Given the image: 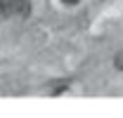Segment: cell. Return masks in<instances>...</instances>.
Listing matches in <instances>:
<instances>
[{"mask_svg": "<svg viewBox=\"0 0 123 118\" xmlns=\"http://www.w3.org/2000/svg\"><path fill=\"white\" fill-rule=\"evenodd\" d=\"M114 66H116L118 71H123V50L116 54V57H114Z\"/></svg>", "mask_w": 123, "mask_h": 118, "instance_id": "cell-2", "label": "cell"}, {"mask_svg": "<svg viewBox=\"0 0 123 118\" xmlns=\"http://www.w3.org/2000/svg\"><path fill=\"white\" fill-rule=\"evenodd\" d=\"M64 5H76V2H80V0H62Z\"/></svg>", "mask_w": 123, "mask_h": 118, "instance_id": "cell-3", "label": "cell"}, {"mask_svg": "<svg viewBox=\"0 0 123 118\" xmlns=\"http://www.w3.org/2000/svg\"><path fill=\"white\" fill-rule=\"evenodd\" d=\"M31 14L29 0H0V21L7 19H26Z\"/></svg>", "mask_w": 123, "mask_h": 118, "instance_id": "cell-1", "label": "cell"}]
</instances>
